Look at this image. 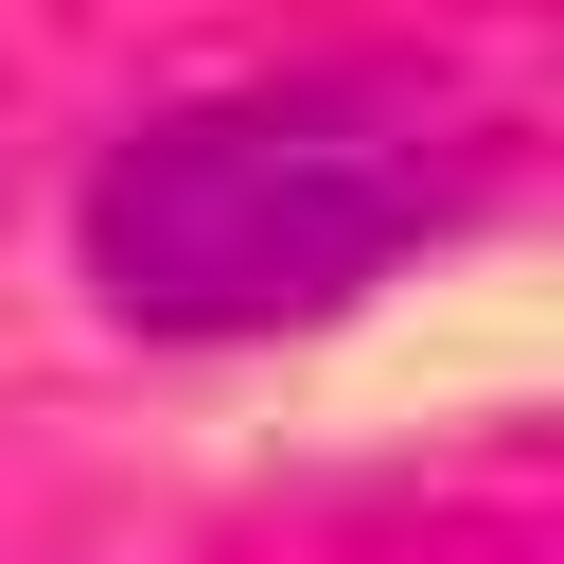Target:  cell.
Listing matches in <instances>:
<instances>
[{
  "instance_id": "cell-1",
  "label": "cell",
  "mask_w": 564,
  "mask_h": 564,
  "mask_svg": "<svg viewBox=\"0 0 564 564\" xmlns=\"http://www.w3.org/2000/svg\"><path fill=\"white\" fill-rule=\"evenodd\" d=\"M494 159H511L494 106H458L441 70H370V53L229 70L88 159L70 247L123 335H317L388 264H423L494 194Z\"/></svg>"
}]
</instances>
